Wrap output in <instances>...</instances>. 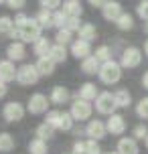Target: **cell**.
Wrapping results in <instances>:
<instances>
[{"label":"cell","instance_id":"cell-6","mask_svg":"<svg viewBox=\"0 0 148 154\" xmlns=\"http://www.w3.org/2000/svg\"><path fill=\"white\" fill-rule=\"evenodd\" d=\"M49 101L51 100H47V95H43V93H32L29 103H26V109H29L32 116L47 114L49 112Z\"/></svg>","mask_w":148,"mask_h":154},{"label":"cell","instance_id":"cell-30","mask_svg":"<svg viewBox=\"0 0 148 154\" xmlns=\"http://www.w3.org/2000/svg\"><path fill=\"white\" fill-rule=\"evenodd\" d=\"M116 26L120 29V31H130L134 26V18H132V14H128V12H122L120 14V18L116 20Z\"/></svg>","mask_w":148,"mask_h":154},{"label":"cell","instance_id":"cell-22","mask_svg":"<svg viewBox=\"0 0 148 154\" xmlns=\"http://www.w3.org/2000/svg\"><path fill=\"white\" fill-rule=\"evenodd\" d=\"M51 41L47 37H41L37 43H32V53L37 55V57H47L49 51H51Z\"/></svg>","mask_w":148,"mask_h":154},{"label":"cell","instance_id":"cell-36","mask_svg":"<svg viewBox=\"0 0 148 154\" xmlns=\"http://www.w3.org/2000/svg\"><path fill=\"white\" fill-rule=\"evenodd\" d=\"M132 134H134V140H146V136H148V128L144 126V124H138L136 128L132 130Z\"/></svg>","mask_w":148,"mask_h":154},{"label":"cell","instance_id":"cell-19","mask_svg":"<svg viewBox=\"0 0 148 154\" xmlns=\"http://www.w3.org/2000/svg\"><path fill=\"white\" fill-rule=\"evenodd\" d=\"M35 67H37L41 77H49V75H53V71H55V63L47 55V57H39V61L35 63Z\"/></svg>","mask_w":148,"mask_h":154},{"label":"cell","instance_id":"cell-43","mask_svg":"<svg viewBox=\"0 0 148 154\" xmlns=\"http://www.w3.org/2000/svg\"><path fill=\"white\" fill-rule=\"evenodd\" d=\"M89 4L94 8H103L106 4H108V0H89Z\"/></svg>","mask_w":148,"mask_h":154},{"label":"cell","instance_id":"cell-27","mask_svg":"<svg viewBox=\"0 0 148 154\" xmlns=\"http://www.w3.org/2000/svg\"><path fill=\"white\" fill-rule=\"evenodd\" d=\"M114 100H116V106L118 108H128L130 103H132V95L128 89H118L114 93Z\"/></svg>","mask_w":148,"mask_h":154},{"label":"cell","instance_id":"cell-45","mask_svg":"<svg viewBox=\"0 0 148 154\" xmlns=\"http://www.w3.org/2000/svg\"><path fill=\"white\" fill-rule=\"evenodd\" d=\"M142 85H144V87L148 89V71L144 73V75H142Z\"/></svg>","mask_w":148,"mask_h":154},{"label":"cell","instance_id":"cell-17","mask_svg":"<svg viewBox=\"0 0 148 154\" xmlns=\"http://www.w3.org/2000/svg\"><path fill=\"white\" fill-rule=\"evenodd\" d=\"M0 35L10 37V38H18V32H16V26H14V18L0 16Z\"/></svg>","mask_w":148,"mask_h":154},{"label":"cell","instance_id":"cell-12","mask_svg":"<svg viewBox=\"0 0 148 154\" xmlns=\"http://www.w3.org/2000/svg\"><path fill=\"white\" fill-rule=\"evenodd\" d=\"M71 55L75 57V59H87V57H91V45L87 43V41H81V38H77V41H73L71 43Z\"/></svg>","mask_w":148,"mask_h":154},{"label":"cell","instance_id":"cell-3","mask_svg":"<svg viewBox=\"0 0 148 154\" xmlns=\"http://www.w3.org/2000/svg\"><path fill=\"white\" fill-rule=\"evenodd\" d=\"M47 124H51L55 130H63V132H69L73 128V116L67 114V112H59V109H53V112H47Z\"/></svg>","mask_w":148,"mask_h":154},{"label":"cell","instance_id":"cell-28","mask_svg":"<svg viewBox=\"0 0 148 154\" xmlns=\"http://www.w3.org/2000/svg\"><path fill=\"white\" fill-rule=\"evenodd\" d=\"M35 18H37V23L41 24V29H49V26H53V12H51V10L41 8L39 14L35 16Z\"/></svg>","mask_w":148,"mask_h":154},{"label":"cell","instance_id":"cell-13","mask_svg":"<svg viewBox=\"0 0 148 154\" xmlns=\"http://www.w3.org/2000/svg\"><path fill=\"white\" fill-rule=\"evenodd\" d=\"M6 57L10 61H23L26 57V49H24V43L23 41H14L6 47Z\"/></svg>","mask_w":148,"mask_h":154},{"label":"cell","instance_id":"cell-37","mask_svg":"<svg viewBox=\"0 0 148 154\" xmlns=\"http://www.w3.org/2000/svg\"><path fill=\"white\" fill-rule=\"evenodd\" d=\"M39 4L45 10H59V6H61L63 2L61 0H39Z\"/></svg>","mask_w":148,"mask_h":154},{"label":"cell","instance_id":"cell-48","mask_svg":"<svg viewBox=\"0 0 148 154\" xmlns=\"http://www.w3.org/2000/svg\"><path fill=\"white\" fill-rule=\"evenodd\" d=\"M144 144H146V148H148V136H146V140H144Z\"/></svg>","mask_w":148,"mask_h":154},{"label":"cell","instance_id":"cell-41","mask_svg":"<svg viewBox=\"0 0 148 154\" xmlns=\"http://www.w3.org/2000/svg\"><path fill=\"white\" fill-rule=\"evenodd\" d=\"M24 4H26V0H6V6L12 10H20Z\"/></svg>","mask_w":148,"mask_h":154},{"label":"cell","instance_id":"cell-2","mask_svg":"<svg viewBox=\"0 0 148 154\" xmlns=\"http://www.w3.org/2000/svg\"><path fill=\"white\" fill-rule=\"evenodd\" d=\"M97 75H100V79L106 85H114L122 79V65L116 63L114 59H112V61H106V63H101Z\"/></svg>","mask_w":148,"mask_h":154},{"label":"cell","instance_id":"cell-49","mask_svg":"<svg viewBox=\"0 0 148 154\" xmlns=\"http://www.w3.org/2000/svg\"><path fill=\"white\" fill-rule=\"evenodd\" d=\"M0 4H6V0H0Z\"/></svg>","mask_w":148,"mask_h":154},{"label":"cell","instance_id":"cell-24","mask_svg":"<svg viewBox=\"0 0 148 154\" xmlns=\"http://www.w3.org/2000/svg\"><path fill=\"white\" fill-rule=\"evenodd\" d=\"M77 35H79V38H81V41L91 43V41H95V37H97V31H95L94 24L85 23V24H81V29L77 31Z\"/></svg>","mask_w":148,"mask_h":154},{"label":"cell","instance_id":"cell-16","mask_svg":"<svg viewBox=\"0 0 148 154\" xmlns=\"http://www.w3.org/2000/svg\"><path fill=\"white\" fill-rule=\"evenodd\" d=\"M97 95H100V91H97V85L95 83H83L81 87H79V91L75 93V97L85 100V101H95Z\"/></svg>","mask_w":148,"mask_h":154},{"label":"cell","instance_id":"cell-38","mask_svg":"<svg viewBox=\"0 0 148 154\" xmlns=\"http://www.w3.org/2000/svg\"><path fill=\"white\" fill-rule=\"evenodd\" d=\"M85 154H101V148H100V144H97V140L85 142Z\"/></svg>","mask_w":148,"mask_h":154},{"label":"cell","instance_id":"cell-25","mask_svg":"<svg viewBox=\"0 0 148 154\" xmlns=\"http://www.w3.org/2000/svg\"><path fill=\"white\" fill-rule=\"evenodd\" d=\"M49 57H51V61L57 65V63H65L67 59V49L63 45H53L51 47V51H49Z\"/></svg>","mask_w":148,"mask_h":154},{"label":"cell","instance_id":"cell-44","mask_svg":"<svg viewBox=\"0 0 148 154\" xmlns=\"http://www.w3.org/2000/svg\"><path fill=\"white\" fill-rule=\"evenodd\" d=\"M6 93H8V87H6V83H4V81H0V97H4Z\"/></svg>","mask_w":148,"mask_h":154},{"label":"cell","instance_id":"cell-20","mask_svg":"<svg viewBox=\"0 0 148 154\" xmlns=\"http://www.w3.org/2000/svg\"><path fill=\"white\" fill-rule=\"evenodd\" d=\"M118 154H138V144H136V140L134 138H120L118 142Z\"/></svg>","mask_w":148,"mask_h":154},{"label":"cell","instance_id":"cell-42","mask_svg":"<svg viewBox=\"0 0 148 154\" xmlns=\"http://www.w3.org/2000/svg\"><path fill=\"white\" fill-rule=\"evenodd\" d=\"M73 154H85V142H75L73 144Z\"/></svg>","mask_w":148,"mask_h":154},{"label":"cell","instance_id":"cell-47","mask_svg":"<svg viewBox=\"0 0 148 154\" xmlns=\"http://www.w3.org/2000/svg\"><path fill=\"white\" fill-rule=\"evenodd\" d=\"M144 31H146V32H148V20H146V24H144Z\"/></svg>","mask_w":148,"mask_h":154},{"label":"cell","instance_id":"cell-9","mask_svg":"<svg viewBox=\"0 0 148 154\" xmlns=\"http://www.w3.org/2000/svg\"><path fill=\"white\" fill-rule=\"evenodd\" d=\"M71 116H73V120H79V122H83V120H87L89 116H91V103L85 100H75L73 103H71Z\"/></svg>","mask_w":148,"mask_h":154},{"label":"cell","instance_id":"cell-21","mask_svg":"<svg viewBox=\"0 0 148 154\" xmlns=\"http://www.w3.org/2000/svg\"><path fill=\"white\" fill-rule=\"evenodd\" d=\"M61 10L67 16H77V18L83 14V6H81V2H79V0H65Z\"/></svg>","mask_w":148,"mask_h":154},{"label":"cell","instance_id":"cell-1","mask_svg":"<svg viewBox=\"0 0 148 154\" xmlns=\"http://www.w3.org/2000/svg\"><path fill=\"white\" fill-rule=\"evenodd\" d=\"M41 24L37 23V18H26L23 24H18L16 26V32H18V38L23 41V43H37L41 38Z\"/></svg>","mask_w":148,"mask_h":154},{"label":"cell","instance_id":"cell-33","mask_svg":"<svg viewBox=\"0 0 148 154\" xmlns=\"http://www.w3.org/2000/svg\"><path fill=\"white\" fill-rule=\"evenodd\" d=\"M95 59L100 63H106V61H112V51H109V47L108 45H101L95 49V55H94Z\"/></svg>","mask_w":148,"mask_h":154},{"label":"cell","instance_id":"cell-31","mask_svg":"<svg viewBox=\"0 0 148 154\" xmlns=\"http://www.w3.org/2000/svg\"><path fill=\"white\" fill-rule=\"evenodd\" d=\"M55 41H57V45H69V43H73V32L69 31V29H59L57 31V35H55Z\"/></svg>","mask_w":148,"mask_h":154},{"label":"cell","instance_id":"cell-15","mask_svg":"<svg viewBox=\"0 0 148 154\" xmlns=\"http://www.w3.org/2000/svg\"><path fill=\"white\" fill-rule=\"evenodd\" d=\"M101 14H103L106 20H114V23H116L118 18H120V14H122L120 2H116V0H108V4L101 8Z\"/></svg>","mask_w":148,"mask_h":154},{"label":"cell","instance_id":"cell-18","mask_svg":"<svg viewBox=\"0 0 148 154\" xmlns=\"http://www.w3.org/2000/svg\"><path fill=\"white\" fill-rule=\"evenodd\" d=\"M69 97H71V91L67 89V87H63V85H55L49 100L53 101V103H57V106H61V103H67Z\"/></svg>","mask_w":148,"mask_h":154},{"label":"cell","instance_id":"cell-7","mask_svg":"<svg viewBox=\"0 0 148 154\" xmlns=\"http://www.w3.org/2000/svg\"><path fill=\"white\" fill-rule=\"evenodd\" d=\"M142 63V53L138 47H128V49H124V53H122V67H126V69H134V67H138Z\"/></svg>","mask_w":148,"mask_h":154},{"label":"cell","instance_id":"cell-34","mask_svg":"<svg viewBox=\"0 0 148 154\" xmlns=\"http://www.w3.org/2000/svg\"><path fill=\"white\" fill-rule=\"evenodd\" d=\"M67 18H69V16L65 14L63 10H55L53 12V26H57V29H65Z\"/></svg>","mask_w":148,"mask_h":154},{"label":"cell","instance_id":"cell-14","mask_svg":"<svg viewBox=\"0 0 148 154\" xmlns=\"http://www.w3.org/2000/svg\"><path fill=\"white\" fill-rule=\"evenodd\" d=\"M16 67H14V61H10V59H4V61H0V81H14L16 79Z\"/></svg>","mask_w":148,"mask_h":154},{"label":"cell","instance_id":"cell-5","mask_svg":"<svg viewBox=\"0 0 148 154\" xmlns=\"http://www.w3.org/2000/svg\"><path fill=\"white\" fill-rule=\"evenodd\" d=\"M116 100H114V93L109 91H101L97 97H95V109L103 116H112L116 112Z\"/></svg>","mask_w":148,"mask_h":154},{"label":"cell","instance_id":"cell-8","mask_svg":"<svg viewBox=\"0 0 148 154\" xmlns=\"http://www.w3.org/2000/svg\"><path fill=\"white\" fill-rule=\"evenodd\" d=\"M2 116H4L6 122H20L24 118V106L18 101H8L2 108Z\"/></svg>","mask_w":148,"mask_h":154},{"label":"cell","instance_id":"cell-10","mask_svg":"<svg viewBox=\"0 0 148 154\" xmlns=\"http://www.w3.org/2000/svg\"><path fill=\"white\" fill-rule=\"evenodd\" d=\"M106 128H108V132L112 134V136H120V134H124V130H126V120H124V116L112 114V116L108 118V122H106Z\"/></svg>","mask_w":148,"mask_h":154},{"label":"cell","instance_id":"cell-46","mask_svg":"<svg viewBox=\"0 0 148 154\" xmlns=\"http://www.w3.org/2000/svg\"><path fill=\"white\" fill-rule=\"evenodd\" d=\"M144 53L148 55V38H146V43H144Z\"/></svg>","mask_w":148,"mask_h":154},{"label":"cell","instance_id":"cell-50","mask_svg":"<svg viewBox=\"0 0 148 154\" xmlns=\"http://www.w3.org/2000/svg\"><path fill=\"white\" fill-rule=\"evenodd\" d=\"M106 154H118V152H106Z\"/></svg>","mask_w":148,"mask_h":154},{"label":"cell","instance_id":"cell-39","mask_svg":"<svg viewBox=\"0 0 148 154\" xmlns=\"http://www.w3.org/2000/svg\"><path fill=\"white\" fill-rule=\"evenodd\" d=\"M136 12H138V16H140V18L148 20V0H140V2H138Z\"/></svg>","mask_w":148,"mask_h":154},{"label":"cell","instance_id":"cell-11","mask_svg":"<svg viewBox=\"0 0 148 154\" xmlns=\"http://www.w3.org/2000/svg\"><path fill=\"white\" fill-rule=\"evenodd\" d=\"M85 134L89 136V140H101L108 134V128H106V124L101 120H91V122H87Z\"/></svg>","mask_w":148,"mask_h":154},{"label":"cell","instance_id":"cell-23","mask_svg":"<svg viewBox=\"0 0 148 154\" xmlns=\"http://www.w3.org/2000/svg\"><path fill=\"white\" fill-rule=\"evenodd\" d=\"M100 67H101V63L95 59L94 55L81 61V71L87 73V75H95V73H100Z\"/></svg>","mask_w":148,"mask_h":154},{"label":"cell","instance_id":"cell-32","mask_svg":"<svg viewBox=\"0 0 148 154\" xmlns=\"http://www.w3.org/2000/svg\"><path fill=\"white\" fill-rule=\"evenodd\" d=\"M53 132H55V128L51 126V124L43 122V124H39V126H37V138L49 140V138H53Z\"/></svg>","mask_w":148,"mask_h":154},{"label":"cell","instance_id":"cell-29","mask_svg":"<svg viewBox=\"0 0 148 154\" xmlns=\"http://www.w3.org/2000/svg\"><path fill=\"white\" fill-rule=\"evenodd\" d=\"M29 152L31 154H47V140L35 138L29 142Z\"/></svg>","mask_w":148,"mask_h":154},{"label":"cell","instance_id":"cell-35","mask_svg":"<svg viewBox=\"0 0 148 154\" xmlns=\"http://www.w3.org/2000/svg\"><path fill=\"white\" fill-rule=\"evenodd\" d=\"M136 114H138V118L148 120V97H142V100L138 101V106H136Z\"/></svg>","mask_w":148,"mask_h":154},{"label":"cell","instance_id":"cell-40","mask_svg":"<svg viewBox=\"0 0 148 154\" xmlns=\"http://www.w3.org/2000/svg\"><path fill=\"white\" fill-rule=\"evenodd\" d=\"M65 29H69L71 32L79 31V29H81V23H79V18H77V16H69V18H67V24H65Z\"/></svg>","mask_w":148,"mask_h":154},{"label":"cell","instance_id":"cell-26","mask_svg":"<svg viewBox=\"0 0 148 154\" xmlns=\"http://www.w3.org/2000/svg\"><path fill=\"white\" fill-rule=\"evenodd\" d=\"M16 146V142L14 138L8 134V132H2L0 134V154H8V152H12Z\"/></svg>","mask_w":148,"mask_h":154},{"label":"cell","instance_id":"cell-4","mask_svg":"<svg viewBox=\"0 0 148 154\" xmlns=\"http://www.w3.org/2000/svg\"><path fill=\"white\" fill-rule=\"evenodd\" d=\"M39 71H37V67L35 65H23V67H18V71H16V83L18 85H35L37 81H39Z\"/></svg>","mask_w":148,"mask_h":154}]
</instances>
